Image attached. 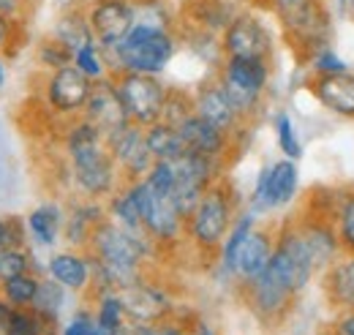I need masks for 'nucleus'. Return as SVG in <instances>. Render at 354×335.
Returning <instances> with one entry per match:
<instances>
[{
  "mask_svg": "<svg viewBox=\"0 0 354 335\" xmlns=\"http://www.w3.org/2000/svg\"><path fill=\"white\" fill-rule=\"evenodd\" d=\"M63 147L68 156V167L74 185L88 199H109L120 185V169L115 164L106 139L98 128L85 118H74V123L63 134Z\"/></svg>",
  "mask_w": 354,
  "mask_h": 335,
  "instance_id": "1",
  "label": "nucleus"
},
{
  "mask_svg": "<svg viewBox=\"0 0 354 335\" xmlns=\"http://www.w3.org/2000/svg\"><path fill=\"white\" fill-rule=\"evenodd\" d=\"M104 55L112 74L133 71L161 77L177 55V33L150 25H133L129 36L120 44L104 49Z\"/></svg>",
  "mask_w": 354,
  "mask_h": 335,
  "instance_id": "2",
  "label": "nucleus"
},
{
  "mask_svg": "<svg viewBox=\"0 0 354 335\" xmlns=\"http://www.w3.org/2000/svg\"><path fill=\"white\" fill-rule=\"evenodd\" d=\"M234 218H237L234 191L223 177H218L185 218V237L202 253H216L221 248L226 232L232 229Z\"/></svg>",
  "mask_w": 354,
  "mask_h": 335,
  "instance_id": "3",
  "label": "nucleus"
},
{
  "mask_svg": "<svg viewBox=\"0 0 354 335\" xmlns=\"http://www.w3.org/2000/svg\"><path fill=\"white\" fill-rule=\"evenodd\" d=\"M275 17L281 25L283 42L289 44V49H295L300 60H306L316 49L333 44L335 14L330 11L327 0H303Z\"/></svg>",
  "mask_w": 354,
  "mask_h": 335,
  "instance_id": "4",
  "label": "nucleus"
},
{
  "mask_svg": "<svg viewBox=\"0 0 354 335\" xmlns=\"http://www.w3.org/2000/svg\"><path fill=\"white\" fill-rule=\"evenodd\" d=\"M216 77L226 90L232 107L237 109L240 120L248 123L265 101L272 66L270 60H259V57H223Z\"/></svg>",
  "mask_w": 354,
  "mask_h": 335,
  "instance_id": "5",
  "label": "nucleus"
},
{
  "mask_svg": "<svg viewBox=\"0 0 354 335\" xmlns=\"http://www.w3.org/2000/svg\"><path fill=\"white\" fill-rule=\"evenodd\" d=\"M289 289L295 294H300L310 281L313 275L319 273L316 264H313V256H310L308 246L295 224V218H286L278 229H275V251H272V259L267 264Z\"/></svg>",
  "mask_w": 354,
  "mask_h": 335,
  "instance_id": "6",
  "label": "nucleus"
},
{
  "mask_svg": "<svg viewBox=\"0 0 354 335\" xmlns=\"http://www.w3.org/2000/svg\"><path fill=\"white\" fill-rule=\"evenodd\" d=\"M112 80H115L120 101L126 107V115L133 126L147 128L161 120L164 104L169 96V87L161 82V77L120 71V74H112Z\"/></svg>",
  "mask_w": 354,
  "mask_h": 335,
  "instance_id": "7",
  "label": "nucleus"
},
{
  "mask_svg": "<svg viewBox=\"0 0 354 335\" xmlns=\"http://www.w3.org/2000/svg\"><path fill=\"white\" fill-rule=\"evenodd\" d=\"M223 57H259V60H272V33L262 22L259 14L254 11H237L234 19L226 25L221 33Z\"/></svg>",
  "mask_w": 354,
  "mask_h": 335,
  "instance_id": "8",
  "label": "nucleus"
},
{
  "mask_svg": "<svg viewBox=\"0 0 354 335\" xmlns=\"http://www.w3.org/2000/svg\"><path fill=\"white\" fill-rule=\"evenodd\" d=\"M90 93H93V80H88L77 66L49 71L44 84L46 107L63 118H82Z\"/></svg>",
  "mask_w": 354,
  "mask_h": 335,
  "instance_id": "9",
  "label": "nucleus"
},
{
  "mask_svg": "<svg viewBox=\"0 0 354 335\" xmlns=\"http://www.w3.org/2000/svg\"><path fill=\"white\" fill-rule=\"evenodd\" d=\"M240 294L245 297L248 308L262 322H281L292 311V305L297 300V294L292 292L270 267L262 275H257L251 281H243L240 284Z\"/></svg>",
  "mask_w": 354,
  "mask_h": 335,
  "instance_id": "10",
  "label": "nucleus"
},
{
  "mask_svg": "<svg viewBox=\"0 0 354 335\" xmlns=\"http://www.w3.org/2000/svg\"><path fill=\"white\" fill-rule=\"evenodd\" d=\"M106 147H109L115 164L120 169L123 183L142 180V177L153 169V164H156V159H153V153H150V147H147L145 128L142 126L129 123V126H123L120 131L109 134V136H106Z\"/></svg>",
  "mask_w": 354,
  "mask_h": 335,
  "instance_id": "11",
  "label": "nucleus"
},
{
  "mask_svg": "<svg viewBox=\"0 0 354 335\" xmlns=\"http://www.w3.org/2000/svg\"><path fill=\"white\" fill-rule=\"evenodd\" d=\"M85 8H88L93 39L101 49H109V46L120 44L136 25L131 0H95Z\"/></svg>",
  "mask_w": 354,
  "mask_h": 335,
  "instance_id": "12",
  "label": "nucleus"
},
{
  "mask_svg": "<svg viewBox=\"0 0 354 335\" xmlns=\"http://www.w3.org/2000/svg\"><path fill=\"white\" fill-rule=\"evenodd\" d=\"M118 297L123 302V311L131 322H161L172 314V297L164 292L158 284H153L147 275L133 281L129 287L118 289Z\"/></svg>",
  "mask_w": 354,
  "mask_h": 335,
  "instance_id": "13",
  "label": "nucleus"
},
{
  "mask_svg": "<svg viewBox=\"0 0 354 335\" xmlns=\"http://www.w3.org/2000/svg\"><path fill=\"white\" fill-rule=\"evenodd\" d=\"M295 224H297L310 256H313L316 270H327L344 253L341 237H338V229H335L333 218H324V215H316L310 210H303L300 215H295Z\"/></svg>",
  "mask_w": 354,
  "mask_h": 335,
  "instance_id": "14",
  "label": "nucleus"
},
{
  "mask_svg": "<svg viewBox=\"0 0 354 335\" xmlns=\"http://www.w3.org/2000/svg\"><path fill=\"white\" fill-rule=\"evenodd\" d=\"M82 118L98 128V131L104 134V139H106L109 134H115V131H120L123 126L131 123L129 115H126V107H123V101H120V93H118L112 77L93 82V93H90L88 107H85Z\"/></svg>",
  "mask_w": 354,
  "mask_h": 335,
  "instance_id": "15",
  "label": "nucleus"
},
{
  "mask_svg": "<svg viewBox=\"0 0 354 335\" xmlns=\"http://www.w3.org/2000/svg\"><path fill=\"white\" fill-rule=\"evenodd\" d=\"M191 96H194V112H196L199 118H205L207 123H213L216 128L226 131L229 136H234L240 128L245 126V123L240 120L237 109L232 107V101H229L226 90H223L221 82H218V77L205 80Z\"/></svg>",
  "mask_w": 354,
  "mask_h": 335,
  "instance_id": "16",
  "label": "nucleus"
},
{
  "mask_svg": "<svg viewBox=\"0 0 354 335\" xmlns=\"http://www.w3.org/2000/svg\"><path fill=\"white\" fill-rule=\"evenodd\" d=\"M234 14H237L234 0H183L177 11V25L199 28L221 36L226 25L234 19Z\"/></svg>",
  "mask_w": 354,
  "mask_h": 335,
  "instance_id": "17",
  "label": "nucleus"
},
{
  "mask_svg": "<svg viewBox=\"0 0 354 335\" xmlns=\"http://www.w3.org/2000/svg\"><path fill=\"white\" fill-rule=\"evenodd\" d=\"M177 131H180V136H183V142H185V147L191 153H199V156L221 161V164L223 159H226V153H229V147H232V139H234L226 131L216 128L213 123H207L205 118H199L196 112L191 118H185L177 126Z\"/></svg>",
  "mask_w": 354,
  "mask_h": 335,
  "instance_id": "18",
  "label": "nucleus"
},
{
  "mask_svg": "<svg viewBox=\"0 0 354 335\" xmlns=\"http://www.w3.org/2000/svg\"><path fill=\"white\" fill-rule=\"evenodd\" d=\"M275 251V229L270 226H254V232L245 237L243 248L237 253V267H234V281L243 284V281H251L257 275H262L272 259Z\"/></svg>",
  "mask_w": 354,
  "mask_h": 335,
  "instance_id": "19",
  "label": "nucleus"
},
{
  "mask_svg": "<svg viewBox=\"0 0 354 335\" xmlns=\"http://www.w3.org/2000/svg\"><path fill=\"white\" fill-rule=\"evenodd\" d=\"M313 98L333 115L354 120V74H330V77H310Z\"/></svg>",
  "mask_w": 354,
  "mask_h": 335,
  "instance_id": "20",
  "label": "nucleus"
},
{
  "mask_svg": "<svg viewBox=\"0 0 354 335\" xmlns=\"http://www.w3.org/2000/svg\"><path fill=\"white\" fill-rule=\"evenodd\" d=\"M46 273H49V278H55L68 292H88L90 278H93L88 251L71 248V251L52 253L46 262Z\"/></svg>",
  "mask_w": 354,
  "mask_h": 335,
  "instance_id": "21",
  "label": "nucleus"
},
{
  "mask_svg": "<svg viewBox=\"0 0 354 335\" xmlns=\"http://www.w3.org/2000/svg\"><path fill=\"white\" fill-rule=\"evenodd\" d=\"M106 218V205L98 202V199H85V202H77L74 208L66 212V221H63V240L77 248V251H85L95 232V226Z\"/></svg>",
  "mask_w": 354,
  "mask_h": 335,
  "instance_id": "22",
  "label": "nucleus"
},
{
  "mask_svg": "<svg viewBox=\"0 0 354 335\" xmlns=\"http://www.w3.org/2000/svg\"><path fill=\"white\" fill-rule=\"evenodd\" d=\"M297 188H300V169H297V161H292V159H278V161L267 164V191H265L267 212L289 208V205L297 199Z\"/></svg>",
  "mask_w": 354,
  "mask_h": 335,
  "instance_id": "23",
  "label": "nucleus"
},
{
  "mask_svg": "<svg viewBox=\"0 0 354 335\" xmlns=\"http://www.w3.org/2000/svg\"><path fill=\"white\" fill-rule=\"evenodd\" d=\"M322 289L333 308L354 311V253H341L322 275Z\"/></svg>",
  "mask_w": 354,
  "mask_h": 335,
  "instance_id": "24",
  "label": "nucleus"
},
{
  "mask_svg": "<svg viewBox=\"0 0 354 335\" xmlns=\"http://www.w3.org/2000/svg\"><path fill=\"white\" fill-rule=\"evenodd\" d=\"M63 221H66V212L60 210V205L44 202V205L30 210V215L25 218L28 237L41 248H52L57 243V237L63 235Z\"/></svg>",
  "mask_w": 354,
  "mask_h": 335,
  "instance_id": "25",
  "label": "nucleus"
},
{
  "mask_svg": "<svg viewBox=\"0 0 354 335\" xmlns=\"http://www.w3.org/2000/svg\"><path fill=\"white\" fill-rule=\"evenodd\" d=\"M52 36L60 39L66 46H71L74 52H77L80 46H85V44L95 42V39H93V30H90V22H88V8L80 6V3H77V6H68V8L57 17Z\"/></svg>",
  "mask_w": 354,
  "mask_h": 335,
  "instance_id": "26",
  "label": "nucleus"
},
{
  "mask_svg": "<svg viewBox=\"0 0 354 335\" xmlns=\"http://www.w3.org/2000/svg\"><path fill=\"white\" fill-rule=\"evenodd\" d=\"M257 224H259V215H254L251 210H248V212H237V218H234L232 229L226 232L221 248H218V264H221V270L229 275V278H234L237 253H240L243 243H245V237L254 232V226H257Z\"/></svg>",
  "mask_w": 354,
  "mask_h": 335,
  "instance_id": "27",
  "label": "nucleus"
},
{
  "mask_svg": "<svg viewBox=\"0 0 354 335\" xmlns=\"http://www.w3.org/2000/svg\"><path fill=\"white\" fill-rule=\"evenodd\" d=\"M3 335H57V319L46 316L36 308H11Z\"/></svg>",
  "mask_w": 354,
  "mask_h": 335,
  "instance_id": "28",
  "label": "nucleus"
},
{
  "mask_svg": "<svg viewBox=\"0 0 354 335\" xmlns=\"http://www.w3.org/2000/svg\"><path fill=\"white\" fill-rule=\"evenodd\" d=\"M145 139H147V147H150L156 161H175L183 153H188L180 131L169 123H164V120L145 128Z\"/></svg>",
  "mask_w": 354,
  "mask_h": 335,
  "instance_id": "29",
  "label": "nucleus"
},
{
  "mask_svg": "<svg viewBox=\"0 0 354 335\" xmlns=\"http://www.w3.org/2000/svg\"><path fill=\"white\" fill-rule=\"evenodd\" d=\"M131 6L136 25L177 30V14L175 8L169 6V0H131Z\"/></svg>",
  "mask_w": 354,
  "mask_h": 335,
  "instance_id": "30",
  "label": "nucleus"
},
{
  "mask_svg": "<svg viewBox=\"0 0 354 335\" xmlns=\"http://www.w3.org/2000/svg\"><path fill=\"white\" fill-rule=\"evenodd\" d=\"M39 281L41 278L33 270L19 273V275H14V278H8V281L0 284V297L11 308H30L33 300H36V292H39Z\"/></svg>",
  "mask_w": 354,
  "mask_h": 335,
  "instance_id": "31",
  "label": "nucleus"
},
{
  "mask_svg": "<svg viewBox=\"0 0 354 335\" xmlns=\"http://www.w3.org/2000/svg\"><path fill=\"white\" fill-rule=\"evenodd\" d=\"M74 66H77L88 80H93V82L112 77L109 63H106V55H104V49L95 42L85 44V46H80V49L74 52Z\"/></svg>",
  "mask_w": 354,
  "mask_h": 335,
  "instance_id": "32",
  "label": "nucleus"
},
{
  "mask_svg": "<svg viewBox=\"0 0 354 335\" xmlns=\"http://www.w3.org/2000/svg\"><path fill=\"white\" fill-rule=\"evenodd\" d=\"M272 128H275V142H278V150L283 153V159H303V142H300V134L295 128V120L289 112H278L275 120H272Z\"/></svg>",
  "mask_w": 354,
  "mask_h": 335,
  "instance_id": "33",
  "label": "nucleus"
},
{
  "mask_svg": "<svg viewBox=\"0 0 354 335\" xmlns=\"http://www.w3.org/2000/svg\"><path fill=\"white\" fill-rule=\"evenodd\" d=\"M303 66H308L313 77H330V74H346V71H352L349 63H346V57H341V55L333 49V44H330V46H322V49H316L313 55H308V57L303 60Z\"/></svg>",
  "mask_w": 354,
  "mask_h": 335,
  "instance_id": "34",
  "label": "nucleus"
},
{
  "mask_svg": "<svg viewBox=\"0 0 354 335\" xmlns=\"http://www.w3.org/2000/svg\"><path fill=\"white\" fill-rule=\"evenodd\" d=\"M36 57H39V66H44L46 71H57V69L74 66V49H71V46H66L60 39H55L52 33L46 36L44 42L39 44Z\"/></svg>",
  "mask_w": 354,
  "mask_h": 335,
  "instance_id": "35",
  "label": "nucleus"
},
{
  "mask_svg": "<svg viewBox=\"0 0 354 335\" xmlns=\"http://www.w3.org/2000/svg\"><path fill=\"white\" fill-rule=\"evenodd\" d=\"M63 302H66V287H60L55 278H41V281H39L36 300H33L30 308H36V311H41V314H46V316L57 319Z\"/></svg>",
  "mask_w": 354,
  "mask_h": 335,
  "instance_id": "36",
  "label": "nucleus"
},
{
  "mask_svg": "<svg viewBox=\"0 0 354 335\" xmlns=\"http://www.w3.org/2000/svg\"><path fill=\"white\" fill-rule=\"evenodd\" d=\"M335 229L344 253H354V191H344L335 210Z\"/></svg>",
  "mask_w": 354,
  "mask_h": 335,
  "instance_id": "37",
  "label": "nucleus"
},
{
  "mask_svg": "<svg viewBox=\"0 0 354 335\" xmlns=\"http://www.w3.org/2000/svg\"><path fill=\"white\" fill-rule=\"evenodd\" d=\"M191 115H194V96L185 93V90H180V87H169V96H167L161 120L177 128L185 118H191Z\"/></svg>",
  "mask_w": 354,
  "mask_h": 335,
  "instance_id": "38",
  "label": "nucleus"
},
{
  "mask_svg": "<svg viewBox=\"0 0 354 335\" xmlns=\"http://www.w3.org/2000/svg\"><path fill=\"white\" fill-rule=\"evenodd\" d=\"M33 253L28 248H0V284L19 275V273H28L33 264Z\"/></svg>",
  "mask_w": 354,
  "mask_h": 335,
  "instance_id": "39",
  "label": "nucleus"
},
{
  "mask_svg": "<svg viewBox=\"0 0 354 335\" xmlns=\"http://www.w3.org/2000/svg\"><path fill=\"white\" fill-rule=\"evenodd\" d=\"M28 224L19 215L0 218V248H28Z\"/></svg>",
  "mask_w": 354,
  "mask_h": 335,
  "instance_id": "40",
  "label": "nucleus"
},
{
  "mask_svg": "<svg viewBox=\"0 0 354 335\" xmlns=\"http://www.w3.org/2000/svg\"><path fill=\"white\" fill-rule=\"evenodd\" d=\"M63 335H106V333L98 327L95 314L88 311V308H82V311H77V314L71 316V322L66 325Z\"/></svg>",
  "mask_w": 354,
  "mask_h": 335,
  "instance_id": "41",
  "label": "nucleus"
},
{
  "mask_svg": "<svg viewBox=\"0 0 354 335\" xmlns=\"http://www.w3.org/2000/svg\"><path fill=\"white\" fill-rule=\"evenodd\" d=\"M22 39H25V22H14V19L0 17V52L19 46Z\"/></svg>",
  "mask_w": 354,
  "mask_h": 335,
  "instance_id": "42",
  "label": "nucleus"
},
{
  "mask_svg": "<svg viewBox=\"0 0 354 335\" xmlns=\"http://www.w3.org/2000/svg\"><path fill=\"white\" fill-rule=\"evenodd\" d=\"M0 17L22 22L25 19V0H0Z\"/></svg>",
  "mask_w": 354,
  "mask_h": 335,
  "instance_id": "43",
  "label": "nucleus"
},
{
  "mask_svg": "<svg viewBox=\"0 0 354 335\" xmlns=\"http://www.w3.org/2000/svg\"><path fill=\"white\" fill-rule=\"evenodd\" d=\"M335 335H354V311H341L335 319Z\"/></svg>",
  "mask_w": 354,
  "mask_h": 335,
  "instance_id": "44",
  "label": "nucleus"
},
{
  "mask_svg": "<svg viewBox=\"0 0 354 335\" xmlns=\"http://www.w3.org/2000/svg\"><path fill=\"white\" fill-rule=\"evenodd\" d=\"M172 335H216V333H213V327H210V325H205V322H194V327L175 325Z\"/></svg>",
  "mask_w": 354,
  "mask_h": 335,
  "instance_id": "45",
  "label": "nucleus"
},
{
  "mask_svg": "<svg viewBox=\"0 0 354 335\" xmlns=\"http://www.w3.org/2000/svg\"><path fill=\"white\" fill-rule=\"evenodd\" d=\"M297 3H303V0H267V8H270L272 14H281V11H286V8L297 6Z\"/></svg>",
  "mask_w": 354,
  "mask_h": 335,
  "instance_id": "46",
  "label": "nucleus"
},
{
  "mask_svg": "<svg viewBox=\"0 0 354 335\" xmlns=\"http://www.w3.org/2000/svg\"><path fill=\"white\" fill-rule=\"evenodd\" d=\"M8 314H11V305L0 297V330H3V325H6V319H8Z\"/></svg>",
  "mask_w": 354,
  "mask_h": 335,
  "instance_id": "47",
  "label": "nucleus"
},
{
  "mask_svg": "<svg viewBox=\"0 0 354 335\" xmlns=\"http://www.w3.org/2000/svg\"><path fill=\"white\" fill-rule=\"evenodd\" d=\"M6 82V63H3V57H0V87Z\"/></svg>",
  "mask_w": 354,
  "mask_h": 335,
  "instance_id": "48",
  "label": "nucleus"
},
{
  "mask_svg": "<svg viewBox=\"0 0 354 335\" xmlns=\"http://www.w3.org/2000/svg\"><path fill=\"white\" fill-rule=\"evenodd\" d=\"M240 3H248V6H265L267 8V0H240Z\"/></svg>",
  "mask_w": 354,
  "mask_h": 335,
  "instance_id": "49",
  "label": "nucleus"
},
{
  "mask_svg": "<svg viewBox=\"0 0 354 335\" xmlns=\"http://www.w3.org/2000/svg\"><path fill=\"white\" fill-rule=\"evenodd\" d=\"M80 6H90V3H95V0H77Z\"/></svg>",
  "mask_w": 354,
  "mask_h": 335,
  "instance_id": "50",
  "label": "nucleus"
}]
</instances>
